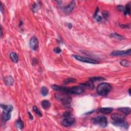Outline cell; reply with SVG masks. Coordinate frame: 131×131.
Instances as JSON below:
<instances>
[{
	"mask_svg": "<svg viewBox=\"0 0 131 131\" xmlns=\"http://www.w3.org/2000/svg\"><path fill=\"white\" fill-rule=\"evenodd\" d=\"M1 107L3 109L2 119L5 121H8L11 118V113L13 111V107L11 105H1Z\"/></svg>",
	"mask_w": 131,
	"mask_h": 131,
	"instance_id": "1",
	"label": "cell"
},
{
	"mask_svg": "<svg viewBox=\"0 0 131 131\" xmlns=\"http://www.w3.org/2000/svg\"><path fill=\"white\" fill-rule=\"evenodd\" d=\"M111 90V86L106 82L100 84L97 88V93L101 96H106Z\"/></svg>",
	"mask_w": 131,
	"mask_h": 131,
	"instance_id": "2",
	"label": "cell"
},
{
	"mask_svg": "<svg viewBox=\"0 0 131 131\" xmlns=\"http://www.w3.org/2000/svg\"><path fill=\"white\" fill-rule=\"evenodd\" d=\"M55 98L58 101L60 102L65 106H69L72 101L71 97L68 94H56Z\"/></svg>",
	"mask_w": 131,
	"mask_h": 131,
	"instance_id": "3",
	"label": "cell"
},
{
	"mask_svg": "<svg viewBox=\"0 0 131 131\" xmlns=\"http://www.w3.org/2000/svg\"><path fill=\"white\" fill-rule=\"evenodd\" d=\"M75 121V119L72 117L70 112H66L64 114V119L62 120L61 123L65 126H70Z\"/></svg>",
	"mask_w": 131,
	"mask_h": 131,
	"instance_id": "4",
	"label": "cell"
},
{
	"mask_svg": "<svg viewBox=\"0 0 131 131\" xmlns=\"http://www.w3.org/2000/svg\"><path fill=\"white\" fill-rule=\"evenodd\" d=\"M92 122L95 125H97L102 128H105L107 126L108 120L105 116H99L93 119Z\"/></svg>",
	"mask_w": 131,
	"mask_h": 131,
	"instance_id": "5",
	"label": "cell"
},
{
	"mask_svg": "<svg viewBox=\"0 0 131 131\" xmlns=\"http://www.w3.org/2000/svg\"><path fill=\"white\" fill-rule=\"evenodd\" d=\"M73 57L76 60L80 61L84 63H89V64H97L99 63V62L94 59L90 58L88 57H86L84 56H81L80 55H73Z\"/></svg>",
	"mask_w": 131,
	"mask_h": 131,
	"instance_id": "6",
	"label": "cell"
},
{
	"mask_svg": "<svg viewBox=\"0 0 131 131\" xmlns=\"http://www.w3.org/2000/svg\"><path fill=\"white\" fill-rule=\"evenodd\" d=\"M84 92V89L82 87V86H76V87L69 88L68 94L79 95L83 93Z\"/></svg>",
	"mask_w": 131,
	"mask_h": 131,
	"instance_id": "7",
	"label": "cell"
},
{
	"mask_svg": "<svg viewBox=\"0 0 131 131\" xmlns=\"http://www.w3.org/2000/svg\"><path fill=\"white\" fill-rule=\"evenodd\" d=\"M112 56H118L124 55H131V49L125 51H114L110 54Z\"/></svg>",
	"mask_w": 131,
	"mask_h": 131,
	"instance_id": "8",
	"label": "cell"
},
{
	"mask_svg": "<svg viewBox=\"0 0 131 131\" xmlns=\"http://www.w3.org/2000/svg\"><path fill=\"white\" fill-rule=\"evenodd\" d=\"M29 45L31 49L33 50H35L39 45V40L35 36H32L29 42Z\"/></svg>",
	"mask_w": 131,
	"mask_h": 131,
	"instance_id": "9",
	"label": "cell"
},
{
	"mask_svg": "<svg viewBox=\"0 0 131 131\" xmlns=\"http://www.w3.org/2000/svg\"><path fill=\"white\" fill-rule=\"evenodd\" d=\"M51 88L54 90H55L57 91H60L61 92H64L68 93V91H69V88L68 87H64V86H58L56 85H53L51 86Z\"/></svg>",
	"mask_w": 131,
	"mask_h": 131,
	"instance_id": "10",
	"label": "cell"
},
{
	"mask_svg": "<svg viewBox=\"0 0 131 131\" xmlns=\"http://www.w3.org/2000/svg\"><path fill=\"white\" fill-rule=\"evenodd\" d=\"M112 119L113 120V121H120L125 120V117L119 114H113L111 116Z\"/></svg>",
	"mask_w": 131,
	"mask_h": 131,
	"instance_id": "11",
	"label": "cell"
},
{
	"mask_svg": "<svg viewBox=\"0 0 131 131\" xmlns=\"http://www.w3.org/2000/svg\"><path fill=\"white\" fill-rule=\"evenodd\" d=\"M75 1H72L69 4H68L66 7L64 8V11L65 13H70L71 12L72 10H73L75 6Z\"/></svg>",
	"mask_w": 131,
	"mask_h": 131,
	"instance_id": "12",
	"label": "cell"
},
{
	"mask_svg": "<svg viewBox=\"0 0 131 131\" xmlns=\"http://www.w3.org/2000/svg\"><path fill=\"white\" fill-rule=\"evenodd\" d=\"M113 124L116 126L123 127V128L125 129H127L129 126L128 123L125 120H123V121H113Z\"/></svg>",
	"mask_w": 131,
	"mask_h": 131,
	"instance_id": "13",
	"label": "cell"
},
{
	"mask_svg": "<svg viewBox=\"0 0 131 131\" xmlns=\"http://www.w3.org/2000/svg\"><path fill=\"white\" fill-rule=\"evenodd\" d=\"M4 80L5 84L8 86H11L14 83V80H13V77L12 76H10L5 77Z\"/></svg>",
	"mask_w": 131,
	"mask_h": 131,
	"instance_id": "14",
	"label": "cell"
},
{
	"mask_svg": "<svg viewBox=\"0 0 131 131\" xmlns=\"http://www.w3.org/2000/svg\"><path fill=\"white\" fill-rule=\"evenodd\" d=\"M10 57L11 58V60L15 63H17L19 61V56L16 53L11 52L10 54Z\"/></svg>",
	"mask_w": 131,
	"mask_h": 131,
	"instance_id": "15",
	"label": "cell"
},
{
	"mask_svg": "<svg viewBox=\"0 0 131 131\" xmlns=\"http://www.w3.org/2000/svg\"><path fill=\"white\" fill-rule=\"evenodd\" d=\"M117 110H118L119 112H121L123 113V114H125L126 115H127L130 114L131 110L130 108L128 107H124V108H118Z\"/></svg>",
	"mask_w": 131,
	"mask_h": 131,
	"instance_id": "16",
	"label": "cell"
},
{
	"mask_svg": "<svg viewBox=\"0 0 131 131\" xmlns=\"http://www.w3.org/2000/svg\"><path fill=\"white\" fill-rule=\"evenodd\" d=\"M81 86H83L84 87H87V88L89 89H93L94 88V85L93 84V82H92L91 81H89L87 82H86V83L82 84Z\"/></svg>",
	"mask_w": 131,
	"mask_h": 131,
	"instance_id": "17",
	"label": "cell"
},
{
	"mask_svg": "<svg viewBox=\"0 0 131 131\" xmlns=\"http://www.w3.org/2000/svg\"><path fill=\"white\" fill-rule=\"evenodd\" d=\"M15 126L17 128L20 130H22L24 127V124L23 121L20 119H19L15 123Z\"/></svg>",
	"mask_w": 131,
	"mask_h": 131,
	"instance_id": "18",
	"label": "cell"
},
{
	"mask_svg": "<svg viewBox=\"0 0 131 131\" xmlns=\"http://www.w3.org/2000/svg\"><path fill=\"white\" fill-rule=\"evenodd\" d=\"M99 111L101 113L107 114L111 113L113 111V108H102L100 109Z\"/></svg>",
	"mask_w": 131,
	"mask_h": 131,
	"instance_id": "19",
	"label": "cell"
},
{
	"mask_svg": "<svg viewBox=\"0 0 131 131\" xmlns=\"http://www.w3.org/2000/svg\"><path fill=\"white\" fill-rule=\"evenodd\" d=\"M42 106L44 109H48L50 107L51 103L47 100H44L42 101Z\"/></svg>",
	"mask_w": 131,
	"mask_h": 131,
	"instance_id": "20",
	"label": "cell"
},
{
	"mask_svg": "<svg viewBox=\"0 0 131 131\" xmlns=\"http://www.w3.org/2000/svg\"><path fill=\"white\" fill-rule=\"evenodd\" d=\"M110 36L112 38H114V39H116L118 40H122L123 39H125V37H124L123 36L119 35V34H117L116 33H112L111 34H110Z\"/></svg>",
	"mask_w": 131,
	"mask_h": 131,
	"instance_id": "21",
	"label": "cell"
},
{
	"mask_svg": "<svg viewBox=\"0 0 131 131\" xmlns=\"http://www.w3.org/2000/svg\"><path fill=\"white\" fill-rule=\"evenodd\" d=\"M76 81V80L73 78H68L66 80H65L64 81V83L65 84H69L71 83H74Z\"/></svg>",
	"mask_w": 131,
	"mask_h": 131,
	"instance_id": "22",
	"label": "cell"
},
{
	"mask_svg": "<svg viewBox=\"0 0 131 131\" xmlns=\"http://www.w3.org/2000/svg\"><path fill=\"white\" fill-rule=\"evenodd\" d=\"M120 65L122 66L126 67H130L131 66L130 62L126 60H122L120 61Z\"/></svg>",
	"mask_w": 131,
	"mask_h": 131,
	"instance_id": "23",
	"label": "cell"
},
{
	"mask_svg": "<svg viewBox=\"0 0 131 131\" xmlns=\"http://www.w3.org/2000/svg\"><path fill=\"white\" fill-rule=\"evenodd\" d=\"M40 92L41 94L43 96H46L48 94V92H49V91H48V90L46 87H43L42 89H41Z\"/></svg>",
	"mask_w": 131,
	"mask_h": 131,
	"instance_id": "24",
	"label": "cell"
},
{
	"mask_svg": "<svg viewBox=\"0 0 131 131\" xmlns=\"http://www.w3.org/2000/svg\"><path fill=\"white\" fill-rule=\"evenodd\" d=\"M105 80V79L101 77H91L89 79V81H91L92 82H95L97 81H103Z\"/></svg>",
	"mask_w": 131,
	"mask_h": 131,
	"instance_id": "25",
	"label": "cell"
},
{
	"mask_svg": "<svg viewBox=\"0 0 131 131\" xmlns=\"http://www.w3.org/2000/svg\"><path fill=\"white\" fill-rule=\"evenodd\" d=\"M124 13L125 15H130V12H131V10H130V5L129 4H127L126 6V8H125V10H124Z\"/></svg>",
	"mask_w": 131,
	"mask_h": 131,
	"instance_id": "26",
	"label": "cell"
},
{
	"mask_svg": "<svg viewBox=\"0 0 131 131\" xmlns=\"http://www.w3.org/2000/svg\"><path fill=\"white\" fill-rule=\"evenodd\" d=\"M33 111L35 112V113L39 117H42V113L40 112V110L38 109V108L36 106H34L33 108Z\"/></svg>",
	"mask_w": 131,
	"mask_h": 131,
	"instance_id": "27",
	"label": "cell"
},
{
	"mask_svg": "<svg viewBox=\"0 0 131 131\" xmlns=\"http://www.w3.org/2000/svg\"><path fill=\"white\" fill-rule=\"evenodd\" d=\"M53 51L55 53H56L57 54H59L61 52V50L60 49V48L59 47H56L55 48H54L53 49Z\"/></svg>",
	"mask_w": 131,
	"mask_h": 131,
	"instance_id": "28",
	"label": "cell"
},
{
	"mask_svg": "<svg viewBox=\"0 0 131 131\" xmlns=\"http://www.w3.org/2000/svg\"><path fill=\"white\" fill-rule=\"evenodd\" d=\"M117 9H118L119 11H122L125 10V7H124L122 5H119L117 6Z\"/></svg>",
	"mask_w": 131,
	"mask_h": 131,
	"instance_id": "29",
	"label": "cell"
},
{
	"mask_svg": "<svg viewBox=\"0 0 131 131\" xmlns=\"http://www.w3.org/2000/svg\"><path fill=\"white\" fill-rule=\"evenodd\" d=\"M102 15H103V18H104L105 19H106L109 16V13H108V12L104 11V12H102Z\"/></svg>",
	"mask_w": 131,
	"mask_h": 131,
	"instance_id": "30",
	"label": "cell"
},
{
	"mask_svg": "<svg viewBox=\"0 0 131 131\" xmlns=\"http://www.w3.org/2000/svg\"><path fill=\"white\" fill-rule=\"evenodd\" d=\"M94 18H95V19L96 20H97V21H98V22H101V19H102L101 18V16H99V15H96Z\"/></svg>",
	"mask_w": 131,
	"mask_h": 131,
	"instance_id": "31",
	"label": "cell"
},
{
	"mask_svg": "<svg viewBox=\"0 0 131 131\" xmlns=\"http://www.w3.org/2000/svg\"><path fill=\"white\" fill-rule=\"evenodd\" d=\"M121 27L123 28H130V25H121Z\"/></svg>",
	"mask_w": 131,
	"mask_h": 131,
	"instance_id": "32",
	"label": "cell"
},
{
	"mask_svg": "<svg viewBox=\"0 0 131 131\" xmlns=\"http://www.w3.org/2000/svg\"><path fill=\"white\" fill-rule=\"evenodd\" d=\"M28 114H29V118L31 120H33V116L30 113V112H28Z\"/></svg>",
	"mask_w": 131,
	"mask_h": 131,
	"instance_id": "33",
	"label": "cell"
},
{
	"mask_svg": "<svg viewBox=\"0 0 131 131\" xmlns=\"http://www.w3.org/2000/svg\"><path fill=\"white\" fill-rule=\"evenodd\" d=\"M0 10H1V11L2 13H3V12H4V11H3V5L2 4H1V8H0Z\"/></svg>",
	"mask_w": 131,
	"mask_h": 131,
	"instance_id": "34",
	"label": "cell"
},
{
	"mask_svg": "<svg viewBox=\"0 0 131 131\" xmlns=\"http://www.w3.org/2000/svg\"><path fill=\"white\" fill-rule=\"evenodd\" d=\"M68 26L69 28V29H71L72 28V25H71V24H69L68 25Z\"/></svg>",
	"mask_w": 131,
	"mask_h": 131,
	"instance_id": "35",
	"label": "cell"
},
{
	"mask_svg": "<svg viewBox=\"0 0 131 131\" xmlns=\"http://www.w3.org/2000/svg\"><path fill=\"white\" fill-rule=\"evenodd\" d=\"M1 37H3V31H2V26H1Z\"/></svg>",
	"mask_w": 131,
	"mask_h": 131,
	"instance_id": "36",
	"label": "cell"
},
{
	"mask_svg": "<svg viewBox=\"0 0 131 131\" xmlns=\"http://www.w3.org/2000/svg\"><path fill=\"white\" fill-rule=\"evenodd\" d=\"M129 95H131V89H129Z\"/></svg>",
	"mask_w": 131,
	"mask_h": 131,
	"instance_id": "37",
	"label": "cell"
}]
</instances>
